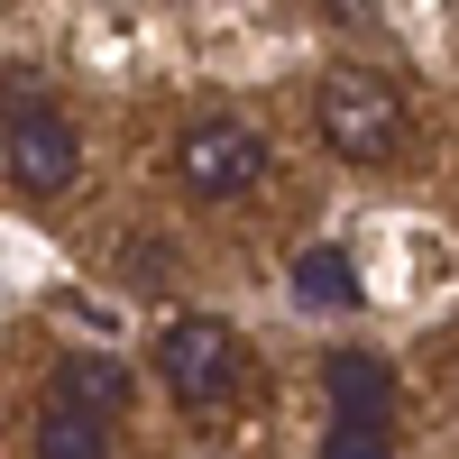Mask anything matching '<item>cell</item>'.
Instances as JSON below:
<instances>
[{
  "label": "cell",
  "instance_id": "cell-3",
  "mask_svg": "<svg viewBox=\"0 0 459 459\" xmlns=\"http://www.w3.org/2000/svg\"><path fill=\"white\" fill-rule=\"evenodd\" d=\"M0 175H10L19 194H37V203L74 194V175H83V138H74V120L47 92H28V83L0 92Z\"/></svg>",
  "mask_w": 459,
  "mask_h": 459
},
{
  "label": "cell",
  "instance_id": "cell-2",
  "mask_svg": "<svg viewBox=\"0 0 459 459\" xmlns=\"http://www.w3.org/2000/svg\"><path fill=\"white\" fill-rule=\"evenodd\" d=\"M157 377L175 386L184 413H221V404H239V386H248V340L230 331L221 313H175L157 331Z\"/></svg>",
  "mask_w": 459,
  "mask_h": 459
},
{
  "label": "cell",
  "instance_id": "cell-7",
  "mask_svg": "<svg viewBox=\"0 0 459 459\" xmlns=\"http://www.w3.org/2000/svg\"><path fill=\"white\" fill-rule=\"evenodd\" d=\"M285 285H294L303 313H350L359 303V266H350V248H303L285 266Z\"/></svg>",
  "mask_w": 459,
  "mask_h": 459
},
{
  "label": "cell",
  "instance_id": "cell-8",
  "mask_svg": "<svg viewBox=\"0 0 459 459\" xmlns=\"http://www.w3.org/2000/svg\"><path fill=\"white\" fill-rule=\"evenodd\" d=\"M37 459H110V423L47 395V413H37Z\"/></svg>",
  "mask_w": 459,
  "mask_h": 459
},
{
  "label": "cell",
  "instance_id": "cell-6",
  "mask_svg": "<svg viewBox=\"0 0 459 459\" xmlns=\"http://www.w3.org/2000/svg\"><path fill=\"white\" fill-rule=\"evenodd\" d=\"M56 404H74V413H120L129 404V368L120 359H101V350H74V359H56Z\"/></svg>",
  "mask_w": 459,
  "mask_h": 459
},
{
  "label": "cell",
  "instance_id": "cell-9",
  "mask_svg": "<svg viewBox=\"0 0 459 459\" xmlns=\"http://www.w3.org/2000/svg\"><path fill=\"white\" fill-rule=\"evenodd\" d=\"M322 459H395V441L368 432V423H331L322 432Z\"/></svg>",
  "mask_w": 459,
  "mask_h": 459
},
{
  "label": "cell",
  "instance_id": "cell-1",
  "mask_svg": "<svg viewBox=\"0 0 459 459\" xmlns=\"http://www.w3.org/2000/svg\"><path fill=\"white\" fill-rule=\"evenodd\" d=\"M313 129H322L331 157L386 166L395 147H404V92L377 65H340V74H322V92H313Z\"/></svg>",
  "mask_w": 459,
  "mask_h": 459
},
{
  "label": "cell",
  "instance_id": "cell-4",
  "mask_svg": "<svg viewBox=\"0 0 459 459\" xmlns=\"http://www.w3.org/2000/svg\"><path fill=\"white\" fill-rule=\"evenodd\" d=\"M257 175H266V138L239 120V110H203V120L175 138V184L194 203H239Z\"/></svg>",
  "mask_w": 459,
  "mask_h": 459
},
{
  "label": "cell",
  "instance_id": "cell-5",
  "mask_svg": "<svg viewBox=\"0 0 459 459\" xmlns=\"http://www.w3.org/2000/svg\"><path fill=\"white\" fill-rule=\"evenodd\" d=\"M322 395H331V423H368V432L395 423V368L377 350H331L322 359Z\"/></svg>",
  "mask_w": 459,
  "mask_h": 459
}]
</instances>
